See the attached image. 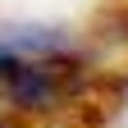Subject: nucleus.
I'll list each match as a JSON object with an SVG mask.
<instances>
[{"label": "nucleus", "instance_id": "f257e3e1", "mask_svg": "<svg viewBox=\"0 0 128 128\" xmlns=\"http://www.w3.org/2000/svg\"><path fill=\"white\" fill-rule=\"evenodd\" d=\"M82 87V64L69 55L0 50V128H28L64 110Z\"/></svg>", "mask_w": 128, "mask_h": 128}]
</instances>
